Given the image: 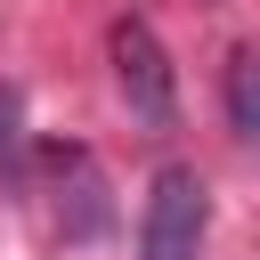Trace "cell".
<instances>
[{"instance_id":"obj_1","label":"cell","mask_w":260,"mask_h":260,"mask_svg":"<svg viewBox=\"0 0 260 260\" xmlns=\"http://www.w3.org/2000/svg\"><path fill=\"white\" fill-rule=\"evenodd\" d=\"M106 57H114V89H122L130 122L138 130H179V73H171V49L154 41V24L146 16H114Z\"/></svg>"},{"instance_id":"obj_2","label":"cell","mask_w":260,"mask_h":260,"mask_svg":"<svg viewBox=\"0 0 260 260\" xmlns=\"http://www.w3.org/2000/svg\"><path fill=\"white\" fill-rule=\"evenodd\" d=\"M203 236H211V187L203 171L171 162L146 195V219H138V260H203Z\"/></svg>"},{"instance_id":"obj_3","label":"cell","mask_w":260,"mask_h":260,"mask_svg":"<svg viewBox=\"0 0 260 260\" xmlns=\"http://www.w3.org/2000/svg\"><path fill=\"white\" fill-rule=\"evenodd\" d=\"M228 130L236 138H260V57L252 49L228 57Z\"/></svg>"},{"instance_id":"obj_4","label":"cell","mask_w":260,"mask_h":260,"mask_svg":"<svg viewBox=\"0 0 260 260\" xmlns=\"http://www.w3.org/2000/svg\"><path fill=\"white\" fill-rule=\"evenodd\" d=\"M24 171V98H16V81H0V179H16Z\"/></svg>"}]
</instances>
